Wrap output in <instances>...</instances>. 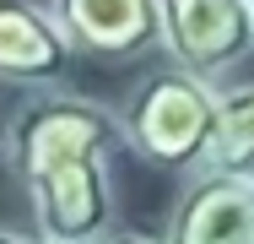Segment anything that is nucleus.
I'll return each mask as SVG.
<instances>
[{"label": "nucleus", "mask_w": 254, "mask_h": 244, "mask_svg": "<svg viewBox=\"0 0 254 244\" xmlns=\"http://www.w3.org/2000/svg\"><path fill=\"white\" fill-rule=\"evenodd\" d=\"M162 244H254V168L200 163L173 201Z\"/></svg>", "instance_id": "nucleus-5"}, {"label": "nucleus", "mask_w": 254, "mask_h": 244, "mask_svg": "<svg viewBox=\"0 0 254 244\" xmlns=\"http://www.w3.org/2000/svg\"><path fill=\"white\" fill-rule=\"evenodd\" d=\"M0 244H44V239H22V234H11V228H0Z\"/></svg>", "instance_id": "nucleus-10"}, {"label": "nucleus", "mask_w": 254, "mask_h": 244, "mask_svg": "<svg viewBox=\"0 0 254 244\" xmlns=\"http://www.w3.org/2000/svg\"><path fill=\"white\" fill-rule=\"evenodd\" d=\"M211 163L254 168V82H233V87H222V125H216Z\"/></svg>", "instance_id": "nucleus-8"}, {"label": "nucleus", "mask_w": 254, "mask_h": 244, "mask_svg": "<svg viewBox=\"0 0 254 244\" xmlns=\"http://www.w3.org/2000/svg\"><path fill=\"white\" fill-rule=\"evenodd\" d=\"M76 60V44L54 5L0 0V82L16 87H54Z\"/></svg>", "instance_id": "nucleus-7"}, {"label": "nucleus", "mask_w": 254, "mask_h": 244, "mask_svg": "<svg viewBox=\"0 0 254 244\" xmlns=\"http://www.w3.org/2000/svg\"><path fill=\"white\" fill-rule=\"evenodd\" d=\"M98 244H162V239H152V234H125V228H114V234H103Z\"/></svg>", "instance_id": "nucleus-9"}, {"label": "nucleus", "mask_w": 254, "mask_h": 244, "mask_svg": "<svg viewBox=\"0 0 254 244\" xmlns=\"http://www.w3.org/2000/svg\"><path fill=\"white\" fill-rule=\"evenodd\" d=\"M76 54L92 60H141L162 49V0H54Z\"/></svg>", "instance_id": "nucleus-6"}, {"label": "nucleus", "mask_w": 254, "mask_h": 244, "mask_svg": "<svg viewBox=\"0 0 254 244\" xmlns=\"http://www.w3.org/2000/svg\"><path fill=\"white\" fill-rule=\"evenodd\" d=\"M114 141H125V130L108 103L44 87L33 103H22L16 125H11V163H16V179H33L54 163H70L87 152H114Z\"/></svg>", "instance_id": "nucleus-2"}, {"label": "nucleus", "mask_w": 254, "mask_h": 244, "mask_svg": "<svg viewBox=\"0 0 254 244\" xmlns=\"http://www.w3.org/2000/svg\"><path fill=\"white\" fill-rule=\"evenodd\" d=\"M162 49L184 71L222 82L254 54V0H162Z\"/></svg>", "instance_id": "nucleus-4"}, {"label": "nucleus", "mask_w": 254, "mask_h": 244, "mask_svg": "<svg viewBox=\"0 0 254 244\" xmlns=\"http://www.w3.org/2000/svg\"><path fill=\"white\" fill-rule=\"evenodd\" d=\"M222 125V87L211 76L184 71L179 60L135 82V93L119 103V130L146 163L157 168H200L211 163Z\"/></svg>", "instance_id": "nucleus-1"}, {"label": "nucleus", "mask_w": 254, "mask_h": 244, "mask_svg": "<svg viewBox=\"0 0 254 244\" xmlns=\"http://www.w3.org/2000/svg\"><path fill=\"white\" fill-rule=\"evenodd\" d=\"M33 201V228L44 244H98L114 234V174L108 152H87L22 179Z\"/></svg>", "instance_id": "nucleus-3"}]
</instances>
